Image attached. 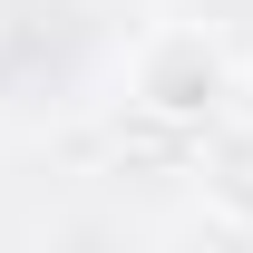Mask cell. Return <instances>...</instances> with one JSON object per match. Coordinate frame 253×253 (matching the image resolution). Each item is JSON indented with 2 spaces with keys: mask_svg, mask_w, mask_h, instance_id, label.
<instances>
[{
  "mask_svg": "<svg viewBox=\"0 0 253 253\" xmlns=\"http://www.w3.org/2000/svg\"><path fill=\"white\" fill-rule=\"evenodd\" d=\"M205 214L234 224V234H253V126H224V136H205Z\"/></svg>",
  "mask_w": 253,
  "mask_h": 253,
  "instance_id": "2",
  "label": "cell"
},
{
  "mask_svg": "<svg viewBox=\"0 0 253 253\" xmlns=\"http://www.w3.org/2000/svg\"><path fill=\"white\" fill-rule=\"evenodd\" d=\"M234 78H244V97H253V39H244V49H234Z\"/></svg>",
  "mask_w": 253,
  "mask_h": 253,
  "instance_id": "3",
  "label": "cell"
},
{
  "mask_svg": "<svg viewBox=\"0 0 253 253\" xmlns=\"http://www.w3.org/2000/svg\"><path fill=\"white\" fill-rule=\"evenodd\" d=\"M224 97H244V78H234V39L214 20H156L126 49V107L136 117L175 126V136H205L224 117Z\"/></svg>",
  "mask_w": 253,
  "mask_h": 253,
  "instance_id": "1",
  "label": "cell"
}]
</instances>
